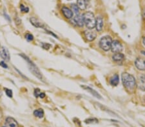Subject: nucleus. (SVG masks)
I'll use <instances>...</instances> for the list:
<instances>
[{
	"label": "nucleus",
	"mask_w": 145,
	"mask_h": 127,
	"mask_svg": "<svg viewBox=\"0 0 145 127\" xmlns=\"http://www.w3.org/2000/svg\"><path fill=\"white\" fill-rule=\"evenodd\" d=\"M121 77L122 82L125 89L129 93H133L137 85L136 80L133 76L127 73H124L122 74Z\"/></svg>",
	"instance_id": "nucleus-1"
},
{
	"label": "nucleus",
	"mask_w": 145,
	"mask_h": 127,
	"mask_svg": "<svg viewBox=\"0 0 145 127\" xmlns=\"http://www.w3.org/2000/svg\"><path fill=\"white\" fill-rule=\"evenodd\" d=\"M19 55H20L21 56H22L23 59H24V60H26L27 62L28 63V67H29V70L31 71V73H32L37 78H38L39 80H42L43 77H42V73H41L40 71L39 70V69L38 68V67L35 66L34 63L30 60L29 58L24 54H19Z\"/></svg>",
	"instance_id": "nucleus-2"
},
{
	"label": "nucleus",
	"mask_w": 145,
	"mask_h": 127,
	"mask_svg": "<svg viewBox=\"0 0 145 127\" xmlns=\"http://www.w3.org/2000/svg\"><path fill=\"white\" fill-rule=\"evenodd\" d=\"M83 19L84 22H85V25L89 30H92L94 28L96 27V19L95 18L94 15L92 12H88L84 14Z\"/></svg>",
	"instance_id": "nucleus-3"
},
{
	"label": "nucleus",
	"mask_w": 145,
	"mask_h": 127,
	"mask_svg": "<svg viewBox=\"0 0 145 127\" xmlns=\"http://www.w3.org/2000/svg\"><path fill=\"white\" fill-rule=\"evenodd\" d=\"M112 40V38L109 36H105L101 39L99 41V46L103 50L107 51L111 48Z\"/></svg>",
	"instance_id": "nucleus-4"
},
{
	"label": "nucleus",
	"mask_w": 145,
	"mask_h": 127,
	"mask_svg": "<svg viewBox=\"0 0 145 127\" xmlns=\"http://www.w3.org/2000/svg\"><path fill=\"white\" fill-rule=\"evenodd\" d=\"M110 49L113 52V53H120L123 50V46H122L121 43L119 41H113L112 42Z\"/></svg>",
	"instance_id": "nucleus-5"
},
{
	"label": "nucleus",
	"mask_w": 145,
	"mask_h": 127,
	"mask_svg": "<svg viewBox=\"0 0 145 127\" xmlns=\"http://www.w3.org/2000/svg\"><path fill=\"white\" fill-rule=\"evenodd\" d=\"M0 56L5 61H9L10 59H11L8 49L6 47H4V46L0 47Z\"/></svg>",
	"instance_id": "nucleus-6"
},
{
	"label": "nucleus",
	"mask_w": 145,
	"mask_h": 127,
	"mask_svg": "<svg viewBox=\"0 0 145 127\" xmlns=\"http://www.w3.org/2000/svg\"><path fill=\"white\" fill-rule=\"evenodd\" d=\"M84 35H85L86 40L89 41H94L96 39L97 37L96 32H94V31H91L90 30H85L84 32Z\"/></svg>",
	"instance_id": "nucleus-7"
},
{
	"label": "nucleus",
	"mask_w": 145,
	"mask_h": 127,
	"mask_svg": "<svg viewBox=\"0 0 145 127\" xmlns=\"http://www.w3.org/2000/svg\"><path fill=\"white\" fill-rule=\"evenodd\" d=\"M137 85L141 91H145V74H140L138 76Z\"/></svg>",
	"instance_id": "nucleus-8"
},
{
	"label": "nucleus",
	"mask_w": 145,
	"mask_h": 127,
	"mask_svg": "<svg viewBox=\"0 0 145 127\" xmlns=\"http://www.w3.org/2000/svg\"><path fill=\"white\" fill-rule=\"evenodd\" d=\"M73 21L74 22V23L76 25L79 26V27H83L85 25V22H84V19L83 15H80V14H77L76 15L74 18Z\"/></svg>",
	"instance_id": "nucleus-9"
},
{
	"label": "nucleus",
	"mask_w": 145,
	"mask_h": 127,
	"mask_svg": "<svg viewBox=\"0 0 145 127\" xmlns=\"http://www.w3.org/2000/svg\"><path fill=\"white\" fill-rule=\"evenodd\" d=\"M135 65L139 70H145V60L141 58H138L136 60Z\"/></svg>",
	"instance_id": "nucleus-10"
},
{
	"label": "nucleus",
	"mask_w": 145,
	"mask_h": 127,
	"mask_svg": "<svg viewBox=\"0 0 145 127\" xmlns=\"http://www.w3.org/2000/svg\"><path fill=\"white\" fill-rule=\"evenodd\" d=\"M81 87H83L85 91H86L89 92V93H90L92 96H94L96 97V98H98V99H102V97L101 96L100 94H99L97 92L95 91V90H94L93 89L90 88V87H88V86H86V85H82Z\"/></svg>",
	"instance_id": "nucleus-11"
},
{
	"label": "nucleus",
	"mask_w": 145,
	"mask_h": 127,
	"mask_svg": "<svg viewBox=\"0 0 145 127\" xmlns=\"http://www.w3.org/2000/svg\"><path fill=\"white\" fill-rule=\"evenodd\" d=\"M62 13L66 19H71L73 17V12L69 8L63 7L61 9Z\"/></svg>",
	"instance_id": "nucleus-12"
},
{
	"label": "nucleus",
	"mask_w": 145,
	"mask_h": 127,
	"mask_svg": "<svg viewBox=\"0 0 145 127\" xmlns=\"http://www.w3.org/2000/svg\"><path fill=\"white\" fill-rule=\"evenodd\" d=\"M5 124L7 127H19L18 123L14 118L8 117L5 120Z\"/></svg>",
	"instance_id": "nucleus-13"
},
{
	"label": "nucleus",
	"mask_w": 145,
	"mask_h": 127,
	"mask_svg": "<svg viewBox=\"0 0 145 127\" xmlns=\"http://www.w3.org/2000/svg\"><path fill=\"white\" fill-rule=\"evenodd\" d=\"M103 25H104V22L103 19H102L101 17H98L96 18V28L97 31L98 32H101L102 31L103 28Z\"/></svg>",
	"instance_id": "nucleus-14"
},
{
	"label": "nucleus",
	"mask_w": 145,
	"mask_h": 127,
	"mask_svg": "<svg viewBox=\"0 0 145 127\" xmlns=\"http://www.w3.org/2000/svg\"><path fill=\"white\" fill-rule=\"evenodd\" d=\"M30 21L31 23L32 24V25L35 26L36 28H44V25L42 22H41L39 21V19H38L37 18H34V17H32V18H30Z\"/></svg>",
	"instance_id": "nucleus-15"
},
{
	"label": "nucleus",
	"mask_w": 145,
	"mask_h": 127,
	"mask_svg": "<svg viewBox=\"0 0 145 127\" xmlns=\"http://www.w3.org/2000/svg\"><path fill=\"white\" fill-rule=\"evenodd\" d=\"M112 59L116 62H121L124 60L125 56L124 55L121 53H116L112 56Z\"/></svg>",
	"instance_id": "nucleus-16"
},
{
	"label": "nucleus",
	"mask_w": 145,
	"mask_h": 127,
	"mask_svg": "<svg viewBox=\"0 0 145 127\" xmlns=\"http://www.w3.org/2000/svg\"><path fill=\"white\" fill-rule=\"evenodd\" d=\"M119 76H118L117 74H115L113 77H112V78H111L110 80V84L113 86L117 85L118 84H119Z\"/></svg>",
	"instance_id": "nucleus-17"
},
{
	"label": "nucleus",
	"mask_w": 145,
	"mask_h": 127,
	"mask_svg": "<svg viewBox=\"0 0 145 127\" xmlns=\"http://www.w3.org/2000/svg\"><path fill=\"white\" fill-rule=\"evenodd\" d=\"M77 5L79 9L85 10L86 8V0H77Z\"/></svg>",
	"instance_id": "nucleus-18"
},
{
	"label": "nucleus",
	"mask_w": 145,
	"mask_h": 127,
	"mask_svg": "<svg viewBox=\"0 0 145 127\" xmlns=\"http://www.w3.org/2000/svg\"><path fill=\"white\" fill-rule=\"evenodd\" d=\"M34 115L38 118H43L44 116V111L42 108L35 110L34 111Z\"/></svg>",
	"instance_id": "nucleus-19"
},
{
	"label": "nucleus",
	"mask_w": 145,
	"mask_h": 127,
	"mask_svg": "<svg viewBox=\"0 0 145 127\" xmlns=\"http://www.w3.org/2000/svg\"><path fill=\"white\" fill-rule=\"evenodd\" d=\"M72 12H74L76 15L79 14V8L78 7V6L77 5L73 4V5H72Z\"/></svg>",
	"instance_id": "nucleus-20"
},
{
	"label": "nucleus",
	"mask_w": 145,
	"mask_h": 127,
	"mask_svg": "<svg viewBox=\"0 0 145 127\" xmlns=\"http://www.w3.org/2000/svg\"><path fill=\"white\" fill-rule=\"evenodd\" d=\"M20 10L21 12H23V13H27V12H29V8H28V7H25L23 4H21L20 5Z\"/></svg>",
	"instance_id": "nucleus-21"
},
{
	"label": "nucleus",
	"mask_w": 145,
	"mask_h": 127,
	"mask_svg": "<svg viewBox=\"0 0 145 127\" xmlns=\"http://www.w3.org/2000/svg\"><path fill=\"white\" fill-rule=\"evenodd\" d=\"M25 39H27V41H32L34 40V36L31 33H27L25 35Z\"/></svg>",
	"instance_id": "nucleus-22"
},
{
	"label": "nucleus",
	"mask_w": 145,
	"mask_h": 127,
	"mask_svg": "<svg viewBox=\"0 0 145 127\" xmlns=\"http://www.w3.org/2000/svg\"><path fill=\"white\" fill-rule=\"evenodd\" d=\"M5 93H6V94L7 95V96L10 97V98H12V94H13L12 90L8 89H7V88H5Z\"/></svg>",
	"instance_id": "nucleus-23"
},
{
	"label": "nucleus",
	"mask_w": 145,
	"mask_h": 127,
	"mask_svg": "<svg viewBox=\"0 0 145 127\" xmlns=\"http://www.w3.org/2000/svg\"><path fill=\"white\" fill-rule=\"evenodd\" d=\"M51 44L48 43H43V48L45 49H48L51 47Z\"/></svg>",
	"instance_id": "nucleus-24"
},
{
	"label": "nucleus",
	"mask_w": 145,
	"mask_h": 127,
	"mask_svg": "<svg viewBox=\"0 0 145 127\" xmlns=\"http://www.w3.org/2000/svg\"><path fill=\"white\" fill-rule=\"evenodd\" d=\"M0 66H1V67H3V68H5V69L8 68V66L7 65V63L3 61L0 62Z\"/></svg>",
	"instance_id": "nucleus-25"
},
{
	"label": "nucleus",
	"mask_w": 145,
	"mask_h": 127,
	"mask_svg": "<svg viewBox=\"0 0 145 127\" xmlns=\"http://www.w3.org/2000/svg\"><path fill=\"white\" fill-rule=\"evenodd\" d=\"M40 90L39 89H35V91H34V94H35V96L36 97V98H38V96H39V93H40Z\"/></svg>",
	"instance_id": "nucleus-26"
},
{
	"label": "nucleus",
	"mask_w": 145,
	"mask_h": 127,
	"mask_svg": "<svg viewBox=\"0 0 145 127\" xmlns=\"http://www.w3.org/2000/svg\"><path fill=\"white\" fill-rule=\"evenodd\" d=\"M39 96L41 98H44L45 97V94L44 93H39Z\"/></svg>",
	"instance_id": "nucleus-27"
},
{
	"label": "nucleus",
	"mask_w": 145,
	"mask_h": 127,
	"mask_svg": "<svg viewBox=\"0 0 145 127\" xmlns=\"http://www.w3.org/2000/svg\"><path fill=\"white\" fill-rule=\"evenodd\" d=\"M46 32H47L48 33H50V34H51V35H53V36H54V37H57V36H56V35H55V34H54V33H52V32H49V31H46Z\"/></svg>",
	"instance_id": "nucleus-28"
},
{
	"label": "nucleus",
	"mask_w": 145,
	"mask_h": 127,
	"mask_svg": "<svg viewBox=\"0 0 145 127\" xmlns=\"http://www.w3.org/2000/svg\"><path fill=\"white\" fill-rule=\"evenodd\" d=\"M143 17H144V18H145V8H144V10H143Z\"/></svg>",
	"instance_id": "nucleus-29"
},
{
	"label": "nucleus",
	"mask_w": 145,
	"mask_h": 127,
	"mask_svg": "<svg viewBox=\"0 0 145 127\" xmlns=\"http://www.w3.org/2000/svg\"><path fill=\"white\" fill-rule=\"evenodd\" d=\"M143 44L145 46V37H144L143 39Z\"/></svg>",
	"instance_id": "nucleus-30"
},
{
	"label": "nucleus",
	"mask_w": 145,
	"mask_h": 127,
	"mask_svg": "<svg viewBox=\"0 0 145 127\" xmlns=\"http://www.w3.org/2000/svg\"><path fill=\"white\" fill-rule=\"evenodd\" d=\"M1 96H2V92H1V90H0V98L1 97Z\"/></svg>",
	"instance_id": "nucleus-31"
},
{
	"label": "nucleus",
	"mask_w": 145,
	"mask_h": 127,
	"mask_svg": "<svg viewBox=\"0 0 145 127\" xmlns=\"http://www.w3.org/2000/svg\"><path fill=\"white\" fill-rule=\"evenodd\" d=\"M141 53H143V54L144 55H145V51H141Z\"/></svg>",
	"instance_id": "nucleus-32"
},
{
	"label": "nucleus",
	"mask_w": 145,
	"mask_h": 127,
	"mask_svg": "<svg viewBox=\"0 0 145 127\" xmlns=\"http://www.w3.org/2000/svg\"><path fill=\"white\" fill-rule=\"evenodd\" d=\"M3 127H5V126H3Z\"/></svg>",
	"instance_id": "nucleus-33"
}]
</instances>
